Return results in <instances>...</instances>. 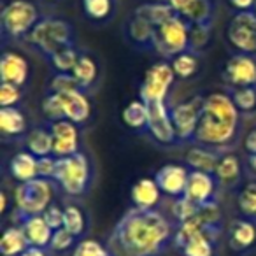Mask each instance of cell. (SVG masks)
<instances>
[{"label":"cell","mask_w":256,"mask_h":256,"mask_svg":"<svg viewBox=\"0 0 256 256\" xmlns=\"http://www.w3.org/2000/svg\"><path fill=\"white\" fill-rule=\"evenodd\" d=\"M62 100H64L65 120L72 121V123L79 124V126L88 123L93 112V106H92V100L88 98V93L81 92V90L64 93Z\"/></svg>","instance_id":"22"},{"label":"cell","mask_w":256,"mask_h":256,"mask_svg":"<svg viewBox=\"0 0 256 256\" xmlns=\"http://www.w3.org/2000/svg\"><path fill=\"white\" fill-rule=\"evenodd\" d=\"M237 210L240 218L256 223V179L244 181L237 192Z\"/></svg>","instance_id":"33"},{"label":"cell","mask_w":256,"mask_h":256,"mask_svg":"<svg viewBox=\"0 0 256 256\" xmlns=\"http://www.w3.org/2000/svg\"><path fill=\"white\" fill-rule=\"evenodd\" d=\"M76 246H78V238H76L68 230L60 228V230L53 232V237H51V242H50V248H48V251L54 252V254H64V252L70 251V249L74 251Z\"/></svg>","instance_id":"41"},{"label":"cell","mask_w":256,"mask_h":256,"mask_svg":"<svg viewBox=\"0 0 256 256\" xmlns=\"http://www.w3.org/2000/svg\"><path fill=\"white\" fill-rule=\"evenodd\" d=\"M251 12H252V14L256 16V4H254V8H252V11H251Z\"/></svg>","instance_id":"54"},{"label":"cell","mask_w":256,"mask_h":256,"mask_svg":"<svg viewBox=\"0 0 256 256\" xmlns=\"http://www.w3.org/2000/svg\"><path fill=\"white\" fill-rule=\"evenodd\" d=\"M40 110H42L44 118L48 121H60L65 120V110H64V100H62L60 93H50L46 92L40 104Z\"/></svg>","instance_id":"40"},{"label":"cell","mask_w":256,"mask_h":256,"mask_svg":"<svg viewBox=\"0 0 256 256\" xmlns=\"http://www.w3.org/2000/svg\"><path fill=\"white\" fill-rule=\"evenodd\" d=\"M79 84L76 81V78L72 74H60V72H54V76L50 79V84H48V92L50 93H70V92H78Z\"/></svg>","instance_id":"43"},{"label":"cell","mask_w":256,"mask_h":256,"mask_svg":"<svg viewBox=\"0 0 256 256\" xmlns=\"http://www.w3.org/2000/svg\"><path fill=\"white\" fill-rule=\"evenodd\" d=\"M30 248L22 226H9L4 230L0 238V254L2 256H22Z\"/></svg>","instance_id":"32"},{"label":"cell","mask_w":256,"mask_h":256,"mask_svg":"<svg viewBox=\"0 0 256 256\" xmlns=\"http://www.w3.org/2000/svg\"><path fill=\"white\" fill-rule=\"evenodd\" d=\"M48 249H42V248H37V246H30L22 256H48Z\"/></svg>","instance_id":"51"},{"label":"cell","mask_w":256,"mask_h":256,"mask_svg":"<svg viewBox=\"0 0 256 256\" xmlns=\"http://www.w3.org/2000/svg\"><path fill=\"white\" fill-rule=\"evenodd\" d=\"M224 34L234 53L256 54V16L251 11L234 12Z\"/></svg>","instance_id":"10"},{"label":"cell","mask_w":256,"mask_h":256,"mask_svg":"<svg viewBox=\"0 0 256 256\" xmlns=\"http://www.w3.org/2000/svg\"><path fill=\"white\" fill-rule=\"evenodd\" d=\"M154 51L165 60H172L178 54L190 51V23L178 14L170 22L158 26Z\"/></svg>","instance_id":"9"},{"label":"cell","mask_w":256,"mask_h":256,"mask_svg":"<svg viewBox=\"0 0 256 256\" xmlns=\"http://www.w3.org/2000/svg\"><path fill=\"white\" fill-rule=\"evenodd\" d=\"M246 165L248 168L256 176V154H251V156H246Z\"/></svg>","instance_id":"53"},{"label":"cell","mask_w":256,"mask_h":256,"mask_svg":"<svg viewBox=\"0 0 256 256\" xmlns=\"http://www.w3.org/2000/svg\"><path fill=\"white\" fill-rule=\"evenodd\" d=\"M54 182L50 179L36 178L32 181L22 182L14 190L16 221L28 216H42L44 210L53 204Z\"/></svg>","instance_id":"6"},{"label":"cell","mask_w":256,"mask_h":256,"mask_svg":"<svg viewBox=\"0 0 256 256\" xmlns=\"http://www.w3.org/2000/svg\"><path fill=\"white\" fill-rule=\"evenodd\" d=\"M23 100V88L11 82H0V107H18Z\"/></svg>","instance_id":"45"},{"label":"cell","mask_w":256,"mask_h":256,"mask_svg":"<svg viewBox=\"0 0 256 256\" xmlns=\"http://www.w3.org/2000/svg\"><path fill=\"white\" fill-rule=\"evenodd\" d=\"M224 92L235 104L240 114H254L256 110V86H244V88H230L224 86Z\"/></svg>","instance_id":"36"},{"label":"cell","mask_w":256,"mask_h":256,"mask_svg":"<svg viewBox=\"0 0 256 256\" xmlns=\"http://www.w3.org/2000/svg\"><path fill=\"white\" fill-rule=\"evenodd\" d=\"M82 12L95 23H106L112 20L116 0H81Z\"/></svg>","instance_id":"34"},{"label":"cell","mask_w":256,"mask_h":256,"mask_svg":"<svg viewBox=\"0 0 256 256\" xmlns=\"http://www.w3.org/2000/svg\"><path fill=\"white\" fill-rule=\"evenodd\" d=\"M214 178L221 192H238V188L244 184V167L238 154L234 151L221 154L214 168Z\"/></svg>","instance_id":"18"},{"label":"cell","mask_w":256,"mask_h":256,"mask_svg":"<svg viewBox=\"0 0 256 256\" xmlns=\"http://www.w3.org/2000/svg\"><path fill=\"white\" fill-rule=\"evenodd\" d=\"M134 14L140 16L146 22H150L154 28L162 26L164 23L170 22L172 18L178 16V12L165 2V0H153V2H144L134 9Z\"/></svg>","instance_id":"28"},{"label":"cell","mask_w":256,"mask_h":256,"mask_svg":"<svg viewBox=\"0 0 256 256\" xmlns=\"http://www.w3.org/2000/svg\"><path fill=\"white\" fill-rule=\"evenodd\" d=\"M220 184H218L214 174L209 172H198V170H190L188 184H186L184 196L196 204L198 207L206 206L210 202H218V195H220Z\"/></svg>","instance_id":"15"},{"label":"cell","mask_w":256,"mask_h":256,"mask_svg":"<svg viewBox=\"0 0 256 256\" xmlns=\"http://www.w3.org/2000/svg\"><path fill=\"white\" fill-rule=\"evenodd\" d=\"M48 126L53 136V154L56 158L72 156L81 151V134L79 124L72 123L68 120L48 121Z\"/></svg>","instance_id":"13"},{"label":"cell","mask_w":256,"mask_h":256,"mask_svg":"<svg viewBox=\"0 0 256 256\" xmlns=\"http://www.w3.org/2000/svg\"><path fill=\"white\" fill-rule=\"evenodd\" d=\"M124 40L128 46H132L136 51H154L156 48V28L137 14H130L124 23Z\"/></svg>","instance_id":"16"},{"label":"cell","mask_w":256,"mask_h":256,"mask_svg":"<svg viewBox=\"0 0 256 256\" xmlns=\"http://www.w3.org/2000/svg\"><path fill=\"white\" fill-rule=\"evenodd\" d=\"M44 2H56V0H44Z\"/></svg>","instance_id":"55"},{"label":"cell","mask_w":256,"mask_h":256,"mask_svg":"<svg viewBox=\"0 0 256 256\" xmlns=\"http://www.w3.org/2000/svg\"><path fill=\"white\" fill-rule=\"evenodd\" d=\"M150 110V124H148V134L156 144L164 148L179 146L178 136H176L174 124L168 112V102H153L146 104Z\"/></svg>","instance_id":"12"},{"label":"cell","mask_w":256,"mask_h":256,"mask_svg":"<svg viewBox=\"0 0 256 256\" xmlns=\"http://www.w3.org/2000/svg\"><path fill=\"white\" fill-rule=\"evenodd\" d=\"M30 79V65L23 54L4 51L0 56V82H11L25 90Z\"/></svg>","instance_id":"19"},{"label":"cell","mask_w":256,"mask_h":256,"mask_svg":"<svg viewBox=\"0 0 256 256\" xmlns=\"http://www.w3.org/2000/svg\"><path fill=\"white\" fill-rule=\"evenodd\" d=\"M26 44L36 50L42 56V60L50 62L51 56L64 48L76 46L78 34L68 20L58 18V16H42L26 37Z\"/></svg>","instance_id":"3"},{"label":"cell","mask_w":256,"mask_h":256,"mask_svg":"<svg viewBox=\"0 0 256 256\" xmlns=\"http://www.w3.org/2000/svg\"><path fill=\"white\" fill-rule=\"evenodd\" d=\"M23 144H25V151H28L36 158L53 154V136H51V130L48 124L32 128L23 139Z\"/></svg>","instance_id":"29"},{"label":"cell","mask_w":256,"mask_h":256,"mask_svg":"<svg viewBox=\"0 0 256 256\" xmlns=\"http://www.w3.org/2000/svg\"><path fill=\"white\" fill-rule=\"evenodd\" d=\"M42 218L46 220V223L51 226V230H60V228H64V209H62L58 204H51L50 207H48L46 210H44Z\"/></svg>","instance_id":"46"},{"label":"cell","mask_w":256,"mask_h":256,"mask_svg":"<svg viewBox=\"0 0 256 256\" xmlns=\"http://www.w3.org/2000/svg\"><path fill=\"white\" fill-rule=\"evenodd\" d=\"M252 116H254V118H256V110H254V114H252Z\"/></svg>","instance_id":"56"},{"label":"cell","mask_w":256,"mask_h":256,"mask_svg":"<svg viewBox=\"0 0 256 256\" xmlns=\"http://www.w3.org/2000/svg\"><path fill=\"white\" fill-rule=\"evenodd\" d=\"M204 102H206V95H202V93H196V95L181 100L178 104L168 102V112H170V120L174 124L179 146L193 144V140H195Z\"/></svg>","instance_id":"7"},{"label":"cell","mask_w":256,"mask_h":256,"mask_svg":"<svg viewBox=\"0 0 256 256\" xmlns=\"http://www.w3.org/2000/svg\"><path fill=\"white\" fill-rule=\"evenodd\" d=\"M162 195L164 193L158 188L154 178H140L139 181L134 182L130 190V200L134 207H139V209H156Z\"/></svg>","instance_id":"23"},{"label":"cell","mask_w":256,"mask_h":256,"mask_svg":"<svg viewBox=\"0 0 256 256\" xmlns=\"http://www.w3.org/2000/svg\"><path fill=\"white\" fill-rule=\"evenodd\" d=\"M64 228L68 230L76 238H81L86 232V218L81 207L68 204L64 207Z\"/></svg>","instance_id":"38"},{"label":"cell","mask_w":256,"mask_h":256,"mask_svg":"<svg viewBox=\"0 0 256 256\" xmlns=\"http://www.w3.org/2000/svg\"><path fill=\"white\" fill-rule=\"evenodd\" d=\"M174 68L170 62L162 60L153 64L144 74V79L139 88V98L144 104L153 102H168V93L176 81Z\"/></svg>","instance_id":"8"},{"label":"cell","mask_w":256,"mask_h":256,"mask_svg":"<svg viewBox=\"0 0 256 256\" xmlns=\"http://www.w3.org/2000/svg\"><path fill=\"white\" fill-rule=\"evenodd\" d=\"M178 223L158 209L130 207L107 235L112 256H164L174 246Z\"/></svg>","instance_id":"1"},{"label":"cell","mask_w":256,"mask_h":256,"mask_svg":"<svg viewBox=\"0 0 256 256\" xmlns=\"http://www.w3.org/2000/svg\"><path fill=\"white\" fill-rule=\"evenodd\" d=\"M54 170H56V156H54V154L37 158V174H39V178L53 181Z\"/></svg>","instance_id":"47"},{"label":"cell","mask_w":256,"mask_h":256,"mask_svg":"<svg viewBox=\"0 0 256 256\" xmlns=\"http://www.w3.org/2000/svg\"><path fill=\"white\" fill-rule=\"evenodd\" d=\"M28 132V120L20 107H0V134L4 142L25 139Z\"/></svg>","instance_id":"21"},{"label":"cell","mask_w":256,"mask_h":256,"mask_svg":"<svg viewBox=\"0 0 256 256\" xmlns=\"http://www.w3.org/2000/svg\"><path fill=\"white\" fill-rule=\"evenodd\" d=\"M221 154L223 153H220L216 150H210V148L200 146V144H192V148L184 154V165L190 170L214 174V168H216Z\"/></svg>","instance_id":"24"},{"label":"cell","mask_w":256,"mask_h":256,"mask_svg":"<svg viewBox=\"0 0 256 256\" xmlns=\"http://www.w3.org/2000/svg\"><path fill=\"white\" fill-rule=\"evenodd\" d=\"M242 148L246 151V156L256 154V126L251 128V132H248V136L242 140Z\"/></svg>","instance_id":"49"},{"label":"cell","mask_w":256,"mask_h":256,"mask_svg":"<svg viewBox=\"0 0 256 256\" xmlns=\"http://www.w3.org/2000/svg\"><path fill=\"white\" fill-rule=\"evenodd\" d=\"M190 168L181 164H167L154 172V181L162 193L170 198H181L184 196L186 184H188Z\"/></svg>","instance_id":"17"},{"label":"cell","mask_w":256,"mask_h":256,"mask_svg":"<svg viewBox=\"0 0 256 256\" xmlns=\"http://www.w3.org/2000/svg\"><path fill=\"white\" fill-rule=\"evenodd\" d=\"M8 193H6V190H2L0 192V212L6 214V210H8Z\"/></svg>","instance_id":"52"},{"label":"cell","mask_w":256,"mask_h":256,"mask_svg":"<svg viewBox=\"0 0 256 256\" xmlns=\"http://www.w3.org/2000/svg\"><path fill=\"white\" fill-rule=\"evenodd\" d=\"M72 256H112L106 244L95 238H82L72 251Z\"/></svg>","instance_id":"44"},{"label":"cell","mask_w":256,"mask_h":256,"mask_svg":"<svg viewBox=\"0 0 256 256\" xmlns=\"http://www.w3.org/2000/svg\"><path fill=\"white\" fill-rule=\"evenodd\" d=\"M18 226L23 228L30 246H37V248H42V249L50 248L53 230H51V226L46 223V220L42 216L23 218L22 221H18Z\"/></svg>","instance_id":"26"},{"label":"cell","mask_w":256,"mask_h":256,"mask_svg":"<svg viewBox=\"0 0 256 256\" xmlns=\"http://www.w3.org/2000/svg\"><path fill=\"white\" fill-rule=\"evenodd\" d=\"M40 18L42 14L32 0L4 2L0 12V32H2L4 46L9 40H26Z\"/></svg>","instance_id":"5"},{"label":"cell","mask_w":256,"mask_h":256,"mask_svg":"<svg viewBox=\"0 0 256 256\" xmlns=\"http://www.w3.org/2000/svg\"><path fill=\"white\" fill-rule=\"evenodd\" d=\"M181 16L192 25L214 28L218 18V0H193Z\"/></svg>","instance_id":"25"},{"label":"cell","mask_w":256,"mask_h":256,"mask_svg":"<svg viewBox=\"0 0 256 256\" xmlns=\"http://www.w3.org/2000/svg\"><path fill=\"white\" fill-rule=\"evenodd\" d=\"M81 53L82 51L79 50L78 44H76V46L64 48V50L58 51L56 54H53L48 64H50V67L53 68L54 72H60V74H72V70H74V67L79 62Z\"/></svg>","instance_id":"37"},{"label":"cell","mask_w":256,"mask_h":256,"mask_svg":"<svg viewBox=\"0 0 256 256\" xmlns=\"http://www.w3.org/2000/svg\"><path fill=\"white\" fill-rule=\"evenodd\" d=\"M242 130V114L232 102L228 93L214 92L206 95L202 116L193 144L228 153L238 142Z\"/></svg>","instance_id":"2"},{"label":"cell","mask_w":256,"mask_h":256,"mask_svg":"<svg viewBox=\"0 0 256 256\" xmlns=\"http://www.w3.org/2000/svg\"><path fill=\"white\" fill-rule=\"evenodd\" d=\"M124 126L130 128L132 132L137 134H148V124H150V110L148 106L140 98H136L124 106L121 112Z\"/></svg>","instance_id":"30"},{"label":"cell","mask_w":256,"mask_h":256,"mask_svg":"<svg viewBox=\"0 0 256 256\" xmlns=\"http://www.w3.org/2000/svg\"><path fill=\"white\" fill-rule=\"evenodd\" d=\"M226 244L237 256L256 252V223L246 218H235L226 228Z\"/></svg>","instance_id":"14"},{"label":"cell","mask_w":256,"mask_h":256,"mask_svg":"<svg viewBox=\"0 0 256 256\" xmlns=\"http://www.w3.org/2000/svg\"><path fill=\"white\" fill-rule=\"evenodd\" d=\"M234 12H249L254 8L256 0H226Z\"/></svg>","instance_id":"48"},{"label":"cell","mask_w":256,"mask_h":256,"mask_svg":"<svg viewBox=\"0 0 256 256\" xmlns=\"http://www.w3.org/2000/svg\"><path fill=\"white\" fill-rule=\"evenodd\" d=\"M200 207L196 204H193L192 200H188L186 196H181V198H176L172 202V216H174L176 223H184V221L192 220L198 214Z\"/></svg>","instance_id":"42"},{"label":"cell","mask_w":256,"mask_h":256,"mask_svg":"<svg viewBox=\"0 0 256 256\" xmlns=\"http://www.w3.org/2000/svg\"><path fill=\"white\" fill-rule=\"evenodd\" d=\"M72 76L78 81L81 92L84 93L92 92L96 84V79H98V64H96V60L92 54L82 51L81 56H79L78 65L72 70Z\"/></svg>","instance_id":"31"},{"label":"cell","mask_w":256,"mask_h":256,"mask_svg":"<svg viewBox=\"0 0 256 256\" xmlns=\"http://www.w3.org/2000/svg\"><path fill=\"white\" fill-rule=\"evenodd\" d=\"M221 78L230 88L256 86V54L234 53L224 64Z\"/></svg>","instance_id":"11"},{"label":"cell","mask_w":256,"mask_h":256,"mask_svg":"<svg viewBox=\"0 0 256 256\" xmlns=\"http://www.w3.org/2000/svg\"><path fill=\"white\" fill-rule=\"evenodd\" d=\"M210 39H212V28L190 23V51L192 53L202 56L204 51L209 48Z\"/></svg>","instance_id":"39"},{"label":"cell","mask_w":256,"mask_h":256,"mask_svg":"<svg viewBox=\"0 0 256 256\" xmlns=\"http://www.w3.org/2000/svg\"><path fill=\"white\" fill-rule=\"evenodd\" d=\"M8 170H9V176H11L18 184L39 178V174H37V158L25 150L12 154L8 164Z\"/></svg>","instance_id":"27"},{"label":"cell","mask_w":256,"mask_h":256,"mask_svg":"<svg viewBox=\"0 0 256 256\" xmlns=\"http://www.w3.org/2000/svg\"><path fill=\"white\" fill-rule=\"evenodd\" d=\"M174 68V74L181 81H188V79L195 78L196 72L200 70V56L192 51H184V53L178 54L172 60H168Z\"/></svg>","instance_id":"35"},{"label":"cell","mask_w":256,"mask_h":256,"mask_svg":"<svg viewBox=\"0 0 256 256\" xmlns=\"http://www.w3.org/2000/svg\"><path fill=\"white\" fill-rule=\"evenodd\" d=\"M165 2H167V4L170 6V8L174 9V11L178 12L179 16H181L182 12H184L186 9H188L190 6H192L193 0H165Z\"/></svg>","instance_id":"50"},{"label":"cell","mask_w":256,"mask_h":256,"mask_svg":"<svg viewBox=\"0 0 256 256\" xmlns=\"http://www.w3.org/2000/svg\"><path fill=\"white\" fill-rule=\"evenodd\" d=\"M95 181V167L92 158L86 153L72 154V156L56 158V170L53 182L68 196H84L90 193Z\"/></svg>","instance_id":"4"},{"label":"cell","mask_w":256,"mask_h":256,"mask_svg":"<svg viewBox=\"0 0 256 256\" xmlns=\"http://www.w3.org/2000/svg\"><path fill=\"white\" fill-rule=\"evenodd\" d=\"M221 234H223V228L206 226L182 242L178 249L182 256H216L218 240Z\"/></svg>","instance_id":"20"}]
</instances>
